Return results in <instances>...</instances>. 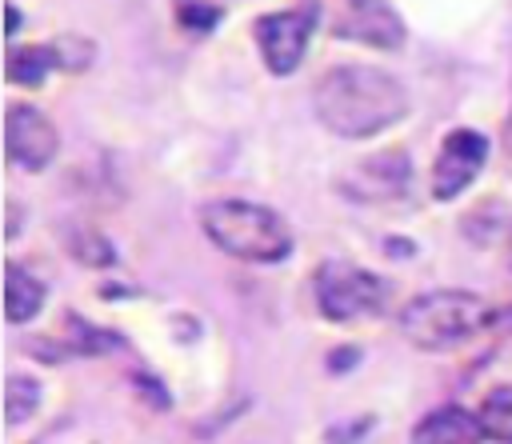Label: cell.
Returning a JSON list of instances; mask_svg holds the SVG:
<instances>
[{"instance_id":"cell-10","label":"cell","mask_w":512,"mask_h":444,"mask_svg":"<svg viewBox=\"0 0 512 444\" xmlns=\"http://www.w3.org/2000/svg\"><path fill=\"white\" fill-rule=\"evenodd\" d=\"M488 164V136L476 128H452L432 160V200H456Z\"/></svg>"},{"instance_id":"cell-17","label":"cell","mask_w":512,"mask_h":444,"mask_svg":"<svg viewBox=\"0 0 512 444\" xmlns=\"http://www.w3.org/2000/svg\"><path fill=\"white\" fill-rule=\"evenodd\" d=\"M504 148H508V156H512V112H508V120H504Z\"/></svg>"},{"instance_id":"cell-13","label":"cell","mask_w":512,"mask_h":444,"mask_svg":"<svg viewBox=\"0 0 512 444\" xmlns=\"http://www.w3.org/2000/svg\"><path fill=\"white\" fill-rule=\"evenodd\" d=\"M476 416H480L488 440L512 444V384L492 388V392L480 400V412H476Z\"/></svg>"},{"instance_id":"cell-2","label":"cell","mask_w":512,"mask_h":444,"mask_svg":"<svg viewBox=\"0 0 512 444\" xmlns=\"http://www.w3.org/2000/svg\"><path fill=\"white\" fill-rule=\"evenodd\" d=\"M204 236L244 264H280L292 256V228L288 220L256 200H212L200 208Z\"/></svg>"},{"instance_id":"cell-6","label":"cell","mask_w":512,"mask_h":444,"mask_svg":"<svg viewBox=\"0 0 512 444\" xmlns=\"http://www.w3.org/2000/svg\"><path fill=\"white\" fill-rule=\"evenodd\" d=\"M320 20L308 4H296V8H280V12H264L252 20V40L260 48V60L272 76H292L304 56H308V44L316 36Z\"/></svg>"},{"instance_id":"cell-14","label":"cell","mask_w":512,"mask_h":444,"mask_svg":"<svg viewBox=\"0 0 512 444\" xmlns=\"http://www.w3.org/2000/svg\"><path fill=\"white\" fill-rule=\"evenodd\" d=\"M172 16L184 32L204 36L224 20V4H216V0H172Z\"/></svg>"},{"instance_id":"cell-18","label":"cell","mask_w":512,"mask_h":444,"mask_svg":"<svg viewBox=\"0 0 512 444\" xmlns=\"http://www.w3.org/2000/svg\"><path fill=\"white\" fill-rule=\"evenodd\" d=\"M508 268H512V252H508Z\"/></svg>"},{"instance_id":"cell-3","label":"cell","mask_w":512,"mask_h":444,"mask_svg":"<svg viewBox=\"0 0 512 444\" xmlns=\"http://www.w3.org/2000/svg\"><path fill=\"white\" fill-rule=\"evenodd\" d=\"M488 320H492V312L484 308V300L476 292L436 288V292H424L404 304L400 332L408 344H416L424 352H448V348H460L464 340H472Z\"/></svg>"},{"instance_id":"cell-16","label":"cell","mask_w":512,"mask_h":444,"mask_svg":"<svg viewBox=\"0 0 512 444\" xmlns=\"http://www.w3.org/2000/svg\"><path fill=\"white\" fill-rule=\"evenodd\" d=\"M20 24H24V16H20V8L8 0V24H4V32H8V44L16 40V32H20Z\"/></svg>"},{"instance_id":"cell-11","label":"cell","mask_w":512,"mask_h":444,"mask_svg":"<svg viewBox=\"0 0 512 444\" xmlns=\"http://www.w3.org/2000/svg\"><path fill=\"white\" fill-rule=\"evenodd\" d=\"M484 440V424L476 412L460 408V404H444L432 408L416 428H412V444H480Z\"/></svg>"},{"instance_id":"cell-12","label":"cell","mask_w":512,"mask_h":444,"mask_svg":"<svg viewBox=\"0 0 512 444\" xmlns=\"http://www.w3.org/2000/svg\"><path fill=\"white\" fill-rule=\"evenodd\" d=\"M44 300H48V288L36 272H28L24 264L8 260V280H4V312H8V324H28L44 312Z\"/></svg>"},{"instance_id":"cell-1","label":"cell","mask_w":512,"mask_h":444,"mask_svg":"<svg viewBox=\"0 0 512 444\" xmlns=\"http://www.w3.org/2000/svg\"><path fill=\"white\" fill-rule=\"evenodd\" d=\"M316 120L340 140H372L412 112L400 76L376 64H336L312 88Z\"/></svg>"},{"instance_id":"cell-8","label":"cell","mask_w":512,"mask_h":444,"mask_svg":"<svg viewBox=\"0 0 512 444\" xmlns=\"http://www.w3.org/2000/svg\"><path fill=\"white\" fill-rule=\"evenodd\" d=\"M408 184H412V160L404 148L368 152L336 180V188L356 204H392L408 196Z\"/></svg>"},{"instance_id":"cell-15","label":"cell","mask_w":512,"mask_h":444,"mask_svg":"<svg viewBox=\"0 0 512 444\" xmlns=\"http://www.w3.org/2000/svg\"><path fill=\"white\" fill-rule=\"evenodd\" d=\"M4 396H8V424L16 428V424H24V420L36 412V404H40V384H36L32 376L12 372V376L4 380Z\"/></svg>"},{"instance_id":"cell-5","label":"cell","mask_w":512,"mask_h":444,"mask_svg":"<svg viewBox=\"0 0 512 444\" xmlns=\"http://www.w3.org/2000/svg\"><path fill=\"white\" fill-rule=\"evenodd\" d=\"M320 28L336 40L376 48V52H400L408 40L404 16L388 0H304Z\"/></svg>"},{"instance_id":"cell-9","label":"cell","mask_w":512,"mask_h":444,"mask_svg":"<svg viewBox=\"0 0 512 444\" xmlns=\"http://www.w3.org/2000/svg\"><path fill=\"white\" fill-rule=\"evenodd\" d=\"M4 148H8V164L24 172H44L60 152V132L48 120V112H40L36 104L12 100L4 108Z\"/></svg>"},{"instance_id":"cell-7","label":"cell","mask_w":512,"mask_h":444,"mask_svg":"<svg viewBox=\"0 0 512 444\" xmlns=\"http://www.w3.org/2000/svg\"><path fill=\"white\" fill-rule=\"evenodd\" d=\"M92 60H96V44L88 36L64 32L44 44H24V48L8 44L4 76L16 88H40L48 80V72H84V68H92Z\"/></svg>"},{"instance_id":"cell-4","label":"cell","mask_w":512,"mask_h":444,"mask_svg":"<svg viewBox=\"0 0 512 444\" xmlns=\"http://www.w3.org/2000/svg\"><path fill=\"white\" fill-rule=\"evenodd\" d=\"M312 296H316V308H320L324 320L360 324V320H376L388 308L392 288L384 284V276L368 272L364 264L328 260L312 276Z\"/></svg>"}]
</instances>
